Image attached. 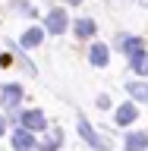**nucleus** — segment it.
I'll use <instances>...</instances> for the list:
<instances>
[{"label":"nucleus","instance_id":"obj_8","mask_svg":"<svg viewBox=\"0 0 148 151\" xmlns=\"http://www.w3.org/2000/svg\"><path fill=\"white\" fill-rule=\"evenodd\" d=\"M132 120H136V104H123L117 110V126H129Z\"/></svg>","mask_w":148,"mask_h":151},{"label":"nucleus","instance_id":"obj_14","mask_svg":"<svg viewBox=\"0 0 148 151\" xmlns=\"http://www.w3.org/2000/svg\"><path fill=\"white\" fill-rule=\"evenodd\" d=\"M120 44L126 47V57H132V54H139V50H142V41H139V38H120Z\"/></svg>","mask_w":148,"mask_h":151},{"label":"nucleus","instance_id":"obj_5","mask_svg":"<svg viewBox=\"0 0 148 151\" xmlns=\"http://www.w3.org/2000/svg\"><path fill=\"white\" fill-rule=\"evenodd\" d=\"M13 148L16 151H35V139L28 129H16L13 132Z\"/></svg>","mask_w":148,"mask_h":151},{"label":"nucleus","instance_id":"obj_1","mask_svg":"<svg viewBox=\"0 0 148 151\" xmlns=\"http://www.w3.org/2000/svg\"><path fill=\"white\" fill-rule=\"evenodd\" d=\"M79 135H82V139L88 142V145H92L95 151H110L107 139H101V135H98V132H95L92 126H88V120H85V116H79Z\"/></svg>","mask_w":148,"mask_h":151},{"label":"nucleus","instance_id":"obj_2","mask_svg":"<svg viewBox=\"0 0 148 151\" xmlns=\"http://www.w3.org/2000/svg\"><path fill=\"white\" fill-rule=\"evenodd\" d=\"M19 126L28 129V132H38V129H47V120H44L41 110H25L22 116H19Z\"/></svg>","mask_w":148,"mask_h":151},{"label":"nucleus","instance_id":"obj_9","mask_svg":"<svg viewBox=\"0 0 148 151\" xmlns=\"http://www.w3.org/2000/svg\"><path fill=\"white\" fill-rule=\"evenodd\" d=\"M60 142H63V135H60V129H54L41 145H35V148H41V151H57V148H60Z\"/></svg>","mask_w":148,"mask_h":151},{"label":"nucleus","instance_id":"obj_6","mask_svg":"<svg viewBox=\"0 0 148 151\" xmlns=\"http://www.w3.org/2000/svg\"><path fill=\"white\" fill-rule=\"evenodd\" d=\"M145 148H148V135H145V132L126 135V151H145Z\"/></svg>","mask_w":148,"mask_h":151},{"label":"nucleus","instance_id":"obj_4","mask_svg":"<svg viewBox=\"0 0 148 151\" xmlns=\"http://www.w3.org/2000/svg\"><path fill=\"white\" fill-rule=\"evenodd\" d=\"M44 25H47V32H54V35L66 32V13H63V9H51L47 19H44Z\"/></svg>","mask_w":148,"mask_h":151},{"label":"nucleus","instance_id":"obj_12","mask_svg":"<svg viewBox=\"0 0 148 151\" xmlns=\"http://www.w3.org/2000/svg\"><path fill=\"white\" fill-rule=\"evenodd\" d=\"M129 60H132V69H136L139 76H148V54H142V50H139V54H132Z\"/></svg>","mask_w":148,"mask_h":151},{"label":"nucleus","instance_id":"obj_17","mask_svg":"<svg viewBox=\"0 0 148 151\" xmlns=\"http://www.w3.org/2000/svg\"><path fill=\"white\" fill-rule=\"evenodd\" d=\"M66 3H82V0H66Z\"/></svg>","mask_w":148,"mask_h":151},{"label":"nucleus","instance_id":"obj_13","mask_svg":"<svg viewBox=\"0 0 148 151\" xmlns=\"http://www.w3.org/2000/svg\"><path fill=\"white\" fill-rule=\"evenodd\" d=\"M76 35L79 38H92L95 35V22L92 19H79V22H76Z\"/></svg>","mask_w":148,"mask_h":151},{"label":"nucleus","instance_id":"obj_15","mask_svg":"<svg viewBox=\"0 0 148 151\" xmlns=\"http://www.w3.org/2000/svg\"><path fill=\"white\" fill-rule=\"evenodd\" d=\"M98 107H101V110H107V107H110V98H107V94H101V98H98Z\"/></svg>","mask_w":148,"mask_h":151},{"label":"nucleus","instance_id":"obj_18","mask_svg":"<svg viewBox=\"0 0 148 151\" xmlns=\"http://www.w3.org/2000/svg\"><path fill=\"white\" fill-rule=\"evenodd\" d=\"M139 3H145V6H148V0H139Z\"/></svg>","mask_w":148,"mask_h":151},{"label":"nucleus","instance_id":"obj_16","mask_svg":"<svg viewBox=\"0 0 148 151\" xmlns=\"http://www.w3.org/2000/svg\"><path fill=\"white\" fill-rule=\"evenodd\" d=\"M3 129H6V123H3V116H0V135H3Z\"/></svg>","mask_w":148,"mask_h":151},{"label":"nucleus","instance_id":"obj_3","mask_svg":"<svg viewBox=\"0 0 148 151\" xmlns=\"http://www.w3.org/2000/svg\"><path fill=\"white\" fill-rule=\"evenodd\" d=\"M0 101H3V107H6V110H16L19 107V101H22V85H3V88H0Z\"/></svg>","mask_w":148,"mask_h":151},{"label":"nucleus","instance_id":"obj_10","mask_svg":"<svg viewBox=\"0 0 148 151\" xmlns=\"http://www.w3.org/2000/svg\"><path fill=\"white\" fill-rule=\"evenodd\" d=\"M126 91H129V98H136V101H148V85L145 82H129Z\"/></svg>","mask_w":148,"mask_h":151},{"label":"nucleus","instance_id":"obj_7","mask_svg":"<svg viewBox=\"0 0 148 151\" xmlns=\"http://www.w3.org/2000/svg\"><path fill=\"white\" fill-rule=\"evenodd\" d=\"M107 57H110V54H107V47H104V44H95L92 50H88L92 66H107Z\"/></svg>","mask_w":148,"mask_h":151},{"label":"nucleus","instance_id":"obj_11","mask_svg":"<svg viewBox=\"0 0 148 151\" xmlns=\"http://www.w3.org/2000/svg\"><path fill=\"white\" fill-rule=\"evenodd\" d=\"M41 38H44L41 28H28L25 35H22V47H38V44H41Z\"/></svg>","mask_w":148,"mask_h":151}]
</instances>
